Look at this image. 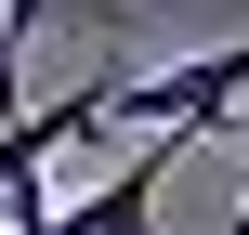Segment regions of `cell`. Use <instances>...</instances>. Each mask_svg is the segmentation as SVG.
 I'll return each instance as SVG.
<instances>
[{"label":"cell","mask_w":249,"mask_h":235,"mask_svg":"<svg viewBox=\"0 0 249 235\" xmlns=\"http://www.w3.org/2000/svg\"><path fill=\"white\" fill-rule=\"evenodd\" d=\"M53 13H66V0H0V26H13V39H39Z\"/></svg>","instance_id":"3957f363"},{"label":"cell","mask_w":249,"mask_h":235,"mask_svg":"<svg viewBox=\"0 0 249 235\" xmlns=\"http://www.w3.org/2000/svg\"><path fill=\"white\" fill-rule=\"evenodd\" d=\"M249 92V39H223V52H184V78H105V131L131 118V131H223Z\"/></svg>","instance_id":"6da1fadb"},{"label":"cell","mask_w":249,"mask_h":235,"mask_svg":"<svg viewBox=\"0 0 249 235\" xmlns=\"http://www.w3.org/2000/svg\"><path fill=\"white\" fill-rule=\"evenodd\" d=\"M171 170H184V131H158L144 157H118L92 196H53L39 235H158V183H171Z\"/></svg>","instance_id":"7a4b0ae2"}]
</instances>
